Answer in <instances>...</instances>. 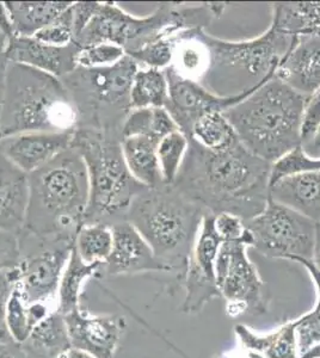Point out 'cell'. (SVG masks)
<instances>
[{"instance_id": "1", "label": "cell", "mask_w": 320, "mask_h": 358, "mask_svg": "<svg viewBox=\"0 0 320 358\" xmlns=\"http://www.w3.org/2000/svg\"><path fill=\"white\" fill-rule=\"evenodd\" d=\"M272 167L252 155L239 140L218 152L189 140L172 187L208 214L231 213L249 221L267 207Z\"/></svg>"}, {"instance_id": "2", "label": "cell", "mask_w": 320, "mask_h": 358, "mask_svg": "<svg viewBox=\"0 0 320 358\" xmlns=\"http://www.w3.org/2000/svg\"><path fill=\"white\" fill-rule=\"evenodd\" d=\"M29 176V207L25 231L42 239L74 243L85 224L89 175L74 146Z\"/></svg>"}, {"instance_id": "3", "label": "cell", "mask_w": 320, "mask_h": 358, "mask_svg": "<svg viewBox=\"0 0 320 358\" xmlns=\"http://www.w3.org/2000/svg\"><path fill=\"white\" fill-rule=\"evenodd\" d=\"M306 98L274 76L223 115L242 145L272 165L302 146Z\"/></svg>"}, {"instance_id": "4", "label": "cell", "mask_w": 320, "mask_h": 358, "mask_svg": "<svg viewBox=\"0 0 320 358\" xmlns=\"http://www.w3.org/2000/svg\"><path fill=\"white\" fill-rule=\"evenodd\" d=\"M226 8L223 3L183 5L162 3L148 16L137 17L115 3H99L97 13L74 43L86 48L98 43L121 47L126 55L145 45L191 29H204L219 18Z\"/></svg>"}, {"instance_id": "5", "label": "cell", "mask_w": 320, "mask_h": 358, "mask_svg": "<svg viewBox=\"0 0 320 358\" xmlns=\"http://www.w3.org/2000/svg\"><path fill=\"white\" fill-rule=\"evenodd\" d=\"M204 214L172 185H162L146 189L133 201L127 221L138 229L157 259L182 282Z\"/></svg>"}, {"instance_id": "6", "label": "cell", "mask_w": 320, "mask_h": 358, "mask_svg": "<svg viewBox=\"0 0 320 358\" xmlns=\"http://www.w3.org/2000/svg\"><path fill=\"white\" fill-rule=\"evenodd\" d=\"M77 111L60 78L8 62L0 138L23 133L77 129Z\"/></svg>"}, {"instance_id": "7", "label": "cell", "mask_w": 320, "mask_h": 358, "mask_svg": "<svg viewBox=\"0 0 320 358\" xmlns=\"http://www.w3.org/2000/svg\"><path fill=\"white\" fill-rule=\"evenodd\" d=\"M294 40L272 24L260 36L244 41H226L207 34L211 65L200 84L219 97L252 94L275 76Z\"/></svg>"}, {"instance_id": "8", "label": "cell", "mask_w": 320, "mask_h": 358, "mask_svg": "<svg viewBox=\"0 0 320 358\" xmlns=\"http://www.w3.org/2000/svg\"><path fill=\"white\" fill-rule=\"evenodd\" d=\"M122 140L98 131L76 129L72 146L85 162L89 206L85 224H113L127 220L133 201L148 187L134 178L127 166Z\"/></svg>"}, {"instance_id": "9", "label": "cell", "mask_w": 320, "mask_h": 358, "mask_svg": "<svg viewBox=\"0 0 320 358\" xmlns=\"http://www.w3.org/2000/svg\"><path fill=\"white\" fill-rule=\"evenodd\" d=\"M139 69L138 64L126 55L109 67L77 66L62 78L77 111V129L122 140V126L132 111L130 90Z\"/></svg>"}, {"instance_id": "10", "label": "cell", "mask_w": 320, "mask_h": 358, "mask_svg": "<svg viewBox=\"0 0 320 358\" xmlns=\"http://www.w3.org/2000/svg\"><path fill=\"white\" fill-rule=\"evenodd\" d=\"M20 263L8 270L13 288L29 305L54 306L74 243L42 239L23 229L20 233Z\"/></svg>"}, {"instance_id": "11", "label": "cell", "mask_w": 320, "mask_h": 358, "mask_svg": "<svg viewBox=\"0 0 320 358\" xmlns=\"http://www.w3.org/2000/svg\"><path fill=\"white\" fill-rule=\"evenodd\" d=\"M245 222L252 248L262 256L289 262L312 259L316 224L300 213L269 199L263 212Z\"/></svg>"}, {"instance_id": "12", "label": "cell", "mask_w": 320, "mask_h": 358, "mask_svg": "<svg viewBox=\"0 0 320 358\" xmlns=\"http://www.w3.org/2000/svg\"><path fill=\"white\" fill-rule=\"evenodd\" d=\"M242 243H223L216 261V282L220 295L228 302L227 312L235 315H260L267 312L264 283L247 257Z\"/></svg>"}, {"instance_id": "13", "label": "cell", "mask_w": 320, "mask_h": 358, "mask_svg": "<svg viewBox=\"0 0 320 358\" xmlns=\"http://www.w3.org/2000/svg\"><path fill=\"white\" fill-rule=\"evenodd\" d=\"M214 215L206 213L199 234L195 241L187 273L182 285L186 290L182 310L186 314H196L208 302L221 296L216 282V261L223 241L215 231Z\"/></svg>"}, {"instance_id": "14", "label": "cell", "mask_w": 320, "mask_h": 358, "mask_svg": "<svg viewBox=\"0 0 320 358\" xmlns=\"http://www.w3.org/2000/svg\"><path fill=\"white\" fill-rule=\"evenodd\" d=\"M169 84V98L165 109L169 111L179 131L190 138L195 122L209 113H223L244 101L250 94L238 97H219L200 83L181 77L172 67L164 69Z\"/></svg>"}, {"instance_id": "15", "label": "cell", "mask_w": 320, "mask_h": 358, "mask_svg": "<svg viewBox=\"0 0 320 358\" xmlns=\"http://www.w3.org/2000/svg\"><path fill=\"white\" fill-rule=\"evenodd\" d=\"M64 317L72 348L96 358L115 357L127 329L125 317L91 313L81 306Z\"/></svg>"}, {"instance_id": "16", "label": "cell", "mask_w": 320, "mask_h": 358, "mask_svg": "<svg viewBox=\"0 0 320 358\" xmlns=\"http://www.w3.org/2000/svg\"><path fill=\"white\" fill-rule=\"evenodd\" d=\"M113 250L102 266V276H123L144 273H170L154 256L152 248L128 221L113 224Z\"/></svg>"}, {"instance_id": "17", "label": "cell", "mask_w": 320, "mask_h": 358, "mask_svg": "<svg viewBox=\"0 0 320 358\" xmlns=\"http://www.w3.org/2000/svg\"><path fill=\"white\" fill-rule=\"evenodd\" d=\"M74 131L23 133L0 138V155L30 175L50 163L74 143Z\"/></svg>"}, {"instance_id": "18", "label": "cell", "mask_w": 320, "mask_h": 358, "mask_svg": "<svg viewBox=\"0 0 320 358\" xmlns=\"http://www.w3.org/2000/svg\"><path fill=\"white\" fill-rule=\"evenodd\" d=\"M79 52L81 48L74 42L57 47L37 41L35 37L15 36L8 41L5 57L8 62L29 66L62 79L77 69Z\"/></svg>"}, {"instance_id": "19", "label": "cell", "mask_w": 320, "mask_h": 358, "mask_svg": "<svg viewBox=\"0 0 320 358\" xmlns=\"http://www.w3.org/2000/svg\"><path fill=\"white\" fill-rule=\"evenodd\" d=\"M275 77L308 97L320 87V35L295 37L276 69Z\"/></svg>"}, {"instance_id": "20", "label": "cell", "mask_w": 320, "mask_h": 358, "mask_svg": "<svg viewBox=\"0 0 320 358\" xmlns=\"http://www.w3.org/2000/svg\"><path fill=\"white\" fill-rule=\"evenodd\" d=\"M29 207V176L0 155V229H25Z\"/></svg>"}, {"instance_id": "21", "label": "cell", "mask_w": 320, "mask_h": 358, "mask_svg": "<svg viewBox=\"0 0 320 358\" xmlns=\"http://www.w3.org/2000/svg\"><path fill=\"white\" fill-rule=\"evenodd\" d=\"M270 199L320 224V171L288 175L270 185Z\"/></svg>"}, {"instance_id": "22", "label": "cell", "mask_w": 320, "mask_h": 358, "mask_svg": "<svg viewBox=\"0 0 320 358\" xmlns=\"http://www.w3.org/2000/svg\"><path fill=\"white\" fill-rule=\"evenodd\" d=\"M211 65V50L204 29L184 30L174 36L171 67L181 77L201 83Z\"/></svg>"}, {"instance_id": "23", "label": "cell", "mask_w": 320, "mask_h": 358, "mask_svg": "<svg viewBox=\"0 0 320 358\" xmlns=\"http://www.w3.org/2000/svg\"><path fill=\"white\" fill-rule=\"evenodd\" d=\"M158 140L148 136H134L122 140L123 158L134 178L148 189L165 185L159 167Z\"/></svg>"}, {"instance_id": "24", "label": "cell", "mask_w": 320, "mask_h": 358, "mask_svg": "<svg viewBox=\"0 0 320 358\" xmlns=\"http://www.w3.org/2000/svg\"><path fill=\"white\" fill-rule=\"evenodd\" d=\"M72 1H6L15 36L33 37L60 17Z\"/></svg>"}, {"instance_id": "25", "label": "cell", "mask_w": 320, "mask_h": 358, "mask_svg": "<svg viewBox=\"0 0 320 358\" xmlns=\"http://www.w3.org/2000/svg\"><path fill=\"white\" fill-rule=\"evenodd\" d=\"M30 358H59L72 348L65 317L57 310L41 320L28 339L22 343Z\"/></svg>"}, {"instance_id": "26", "label": "cell", "mask_w": 320, "mask_h": 358, "mask_svg": "<svg viewBox=\"0 0 320 358\" xmlns=\"http://www.w3.org/2000/svg\"><path fill=\"white\" fill-rule=\"evenodd\" d=\"M235 332L245 350L252 351L262 357H299L294 322L284 324L275 332L267 336H257L244 325L235 326Z\"/></svg>"}, {"instance_id": "27", "label": "cell", "mask_w": 320, "mask_h": 358, "mask_svg": "<svg viewBox=\"0 0 320 358\" xmlns=\"http://www.w3.org/2000/svg\"><path fill=\"white\" fill-rule=\"evenodd\" d=\"M103 264H88L81 261L76 248H72L69 262L61 277L57 292V310L62 315L71 313L81 305L84 285L90 278L102 275Z\"/></svg>"}, {"instance_id": "28", "label": "cell", "mask_w": 320, "mask_h": 358, "mask_svg": "<svg viewBox=\"0 0 320 358\" xmlns=\"http://www.w3.org/2000/svg\"><path fill=\"white\" fill-rule=\"evenodd\" d=\"M272 24L289 36L320 35L319 3H275L272 4Z\"/></svg>"}, {"instance_id": "29", "label": "cell", "mask_w": 320, "mask_h": 358, "mask_svg": "<svg viewBox=\"0 0 320 358\" xmlns=\"http://www.w3.org/2000/svg\"><path fill=\"white\" fill-rule=\"evenodd\" d=\"M54 310L57 307L46 303L29 305L20 292L13 288L6 307V327L10 337L18 344L25 343L35 326Z\"/></svg>"}, {"instance_id": "30", "label": "cell", "mask_w": 320, "mask_h": 358, "mask_svg": "<svg viewBox=\"0 0 320 358\" xmlns=\"http://www.w3.org/2000/svg\"><path fill=\"white\" fill-rule=\"evenodd\" d=\"M179 131L165 108L133 109L122 126V140L134 136H148L160 141L167 135Z\"/></svg>"}, {"instance_id": "31", "label": "cell", "mask_w": 320, "mask_h": 358, "mask_svg": "<svg viewBox=\"0 0 320 358\" xmlns=\"http://www.w3.org/2000/svg\"><path fill=\"white\" fill-rule=\"evenodd\" d=\"M169 98V84L162 69H139L130 90L133 109L165 108Z\"/></svg>"}, {"instance_id": "32", "label": "cell", "mask_w": 320, "mask_h": 358, "mask_svg": "<svg viewBox=\"0 0 320 358\" xmlns=\"http://www.w3.org/2000/svg\"><path fill=\"white\" fill-rule=\"evenodd\" d=\"M209 151H223L238 141L235 129L223 113H209L195 122L190 138Z\"/></svg>"}, {"instance_id": "33", "label": "cell", "mask_w": 320, "mask_h": 358, "mask_svg": "<svg viewBox=\"0 0 320 358\" xmlns=\"http://www.w3.org/2000/svg\"><path fill=\"white\" fill-rule=\"evenodd\" d=\"M113 229L106 224H84L79 229L74 248L88 264H104L113 250Z\"/></svg>"}, {"instance_id": "34", "label": "cell", "mask_w": 320, "mask_h": 358, "mask_svg": "<svg viewBox=\"0 0 320 358\" xmlns=\"http://www.w3.org/2000/svg\"><path fill=\"white\" fill-rule=\"evenodd\" d=\"M189 148V138L177 131L167 135L158 143L157 155L162 172V182L165 185H172L182 167L183 160Z\"/></svg>"}, {"instance_id": "35", "label": "cell", "mask_w": 320, "mask_h": 358, "mask_svg": "<svg viewBox=\"0 0 320 358\" xmlns=\"http://www.w3.org/2000/svg\"><path fill=\"white\" fill-rule=\"evenodd\" d=\"M174 55V37H162L160 40L145 45L138 52L128 55L139 67L144 69H164L170 67Z\"/></svg>"}, {"instance_id": "36", "label": "cell", "mask_w": 320, "mask_h": 358, "mask_svg": "<svg viewBox=\"0 0 320 358\" xmlns=\"http://www.w3.org/2000/svg\"><path fill=\"white\" fill-rule=\"evenodd\" d=\"M304 171H320V157L313 158L306 155L302 146L296 147L294 151L284 155L277 163L272 164L270 185L286 176Z\"/></svg>"}, {"instance_id": "37", "label": "cell", "mask_w": 320, "mask_h": 358, "mask_svg": "<svg viewBox=\"0 0 320 358\" xmlns=\"http://www.w3.org/2000/svg\"><path fill=\"white\" fill-rule=\"evenodd\" d=\"M126 57L125 50L111 43H98L81 49L78 54L77 65L85 69L109 67L121 62Z\"/></svg>"}, {"instance_id": "38", "label": "cell", "mask_w": 320, "mask_h": 358, "mask_svg": "<svg viewBox=\"0 0 320 358\" xmlns=\"http://www.w3.org/2000/svg\"><path fill=\"white\" fill-rule=\"evenodd\" d=\"M215 231L223 243H242L252 248L253 239L246 222L231 213H220L213 219Z\"/></svg>"}, {"instance_id": "39", "label": "cell", "mask_w": 320, "mask_h": 358, "mask_svg": "<svg viewBox=\"0 0 320 358\" xmlns=\"http://www.w3.org/2000/svg\"><path fill=\"white\" fill-rule=\"evenodd\" d=\"M74 5V4H72ZM72 5L55 21L41 29L39 33L33 37L37 41L43 42L47 45L65 47L74 42V15H72Z\"/></svg>"}, {"instance_id": "40", "label": "cell", "mask_w": 320, "mask_h": 358, "mask_svg": "<svg viewBox=\"0 0 320 358\" xmlns=\"http://www.w3.org/2000/svg\"><path fill=\"white\" fill-rule=\"evenodd\" d=\"M294 325L299 356L320 344V308H313L312 312L294 320Z\"/></svg>"}, {"instance_id": "41", "label": "cell", "mask_w": 320, "mask_h": 358, "mask_svg": "<svg viewBox=\"0 0 320 358\" xmlns=\"http://www.w3.org/2000/svg\"><path fill=\"white\" fill-rule=\"evenodd\" d=\"M320 126V87L311 96L306 98L305 103L302 126H301V140L302 147L306 146Z\"/></svg>"}, {"instance_id": "42", "label": "cell", "mask_w": 320, "mask_h": 358, "mask_svg": "<svg viewBox=\"0 0 320 358\" xmlns=\"http://www.w3.org/2000/svg\"><path fill=\"white\" fill-rule=\"evenodd\" d=\"M20 261V236L0 229V273L16 268Z\"/></svg>"}, {"instance_id": "43", "label": "cell", "mask_w": 320, "mask_h": 358, "mask_svg": "<svg viewBox=\"0 0 320 358\" xmlns=\"http://www.w3.org/2000/svg\"><path fill=\"white\" fill-rule=\"evenodd\" d=\"M13 290V281L10 273H0V343L13 341L6 327V307Z\"/></svg>"}, {"instance_id": "44", "label": "cell", "mask_w": 320, "mask_h": 358, "mask_svg": "<svg viewBox=\"0 0 320 358\" xmlns=\"http://www.w3.org/2000/svg\"><path fill=\"white\" fill-rule=\"evenodd\" d=\"M99 3L98 1H78L72 5V15H74V41L83 33V30L88 27L91 20L97 13Z\"/></svg>"}, {"instance_id": "45", "label": "cell", "mask_w": 320, "mask_h": 358, "mask_svg": "<svg viewBox=\"0 0 320 358\" xmlns=\"http://www.w3.org/2000/svg\"><path fill=\"white\" fill-rule=\"evenodd\" d=\"M0 358H30L22 344L10 341L0 343Z\"/></svg>"}, {"instance_id": "46", "label": "cell", "mask_w": 320, "mask_h": 358, "mask_svg": "<svg viewBox=\"0 0 320 358\" xmlns=\"http://www.w3.org/2000/svg\"><path fill=\"white\" fill-rule=\"evenodd\" d=\"M0 30L6 35L8 40L15 37V30H13V21L8 13V8L5 3L0 1Z\"/></svg>"}, {"instance_id": "47", "label": "cell", "mask_w": 320, "mask_h": 358, "mask_svg": "<svg viewBox=\"0 0 320 358\" xmlns=\"http://www.w3.org/2000/svg\"><path fill=\"white\" fill-rule=\"evenodd\" d=\"M6 66H8V60H6L5 55H1V57H0V120H1L3 104H4L5 77H6Z\"/></svg>"}, {"instance_id": "48", "label": "cell", "mask_w": 320, "mask_h": 358, "mask_svg": "<svg viewBox=\"0 0 320 358\" xmlns=\"http://www.w3.org/2000/svg\"><path fill=\"white\" fill-rule=\"evenodd\" d=\"M312 263L320 273V224H316V244H314V251H313Z\"/></svg>"}, {"instance_id": "49", "label": "cell", "mask_w": 320, "mask_h": 358, "mask_svg": "<svg viewBox=\"0 0 320 358\" xmlns=\"http://www.w3.org/2000/svg\"><path fill=\"white\" fill-rule=\"evenodd\" d=\"M304 148V151L306 152V155H309V153H313V152H316V153H319L320 152V126L318 129H316V134L313 136L312 140L309 141V143L306 145V146L302 147Z\"/></svg>"}, {"instance_id": "50", "label": "cell", "mask_w": 320, "mask_h": 358, "mask_svg": "<svg viewBox=\"0 0 320 358\" xmlns=\"http://www.w3.org/2000/svg\"><path fill=\"white\" fill-rule=\"evenodd\" d=\"M59 358H96L92 355L88 354V352H84V351L78 350V349H74V348H71L69 350L64 352V354L61 355Z\"/></svg>"}, {"instance_id": "51", "label": "cell", "mask_w": 320, "mask_h": 358, "mask_svg": "<svg viewBox=\"0 0 320 358\" xmlns=\"http://www.w3.org/2000/svg\"><path fill=\"white\" fill-rule=\"evenodd\" d=\"M219 358H264L260 356V355L255 354V352H252V351L246 350V352H243V354H233V352H230V354H225Z\"/></svg>"}, {"instance_id": "52", "label": "cell", "mask_w": 320, "mask_h": 358, "mask_svg": "<svg viewBox=\"0 0 320 358\" xmlns=\"http://www.w3.org/2000/svg\"><path fill=\"white\" fill-rule=\"evenodd\" d=\"M8 41L10 40L6 37V35L0 30V57L5 55V52L8 49Z\"/></svg>"}]
</instances>
